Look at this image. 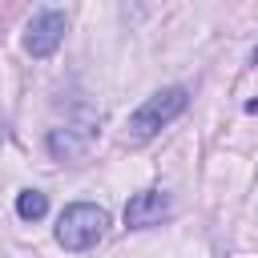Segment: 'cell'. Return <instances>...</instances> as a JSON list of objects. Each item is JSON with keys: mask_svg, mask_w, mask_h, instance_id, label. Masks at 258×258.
Wrapping results in <instances>:
<instances>
[{"mask_svg": "<svg viewBox=\"0 0 258 258\" xmlns=\"http://www.w3.org/2000/svg\"><path fill=\"white\" fill-rule=\"evenodd\" d=\"M48 153L56 161H81L85 157V137H77L73 129H48Z\"/></svg>", "mask_w": 258, "mask_h": 258, "instance_id": "cell-5", "label": "cell"}, {"mask_svg": "<svg viewBox=\"0 0 258 258\" xmlns=\"http://www.w3.org/2000/svg\"><path fill=\"white\" fill-rule=\"evenodd\" d=\"M60 40H64V12H56V8L36 12L24 28V48L32 56H52L60 48Z\"/></svg>", "mask_w": 258, "mask_h": 258, "instance_id": "cell-3", "label": "cell"}, {"mask_svg": "<svg viewBox=\"0 0 258 258\" xmlns=\"http://www.w3.org/2000/svg\"><path fill=\"white\" fill-rule=\"evenodd\" d=\"M254 64H258V48H254Z\"/></svg>", "mask_w": 258, "mask_h": 258, "instance_id": "cell-8", "label": "cell"}, {"mask_svg": "<svg viewBox=\"0 0 258 258\" xmlns=\"http://www.w3.org/2000/svg\"><path fill=\"white\" fill-rule=\"evenodd\" d=\"M105 226H109V214H105L101 206H93V202H73V206H64L60 218H56V242L77 254V250L97 246V242L105 238Z\"/></svg>", "mask_w": 258, "mask_h": 258, "instance_id": "cell-2", "label": "cell"}, {"mask_svg": "<svg viewBox=\"0 0 258 258\" xmlns=\"http://www.w3.org/2000/svg\"><path fill=\"white\" fill-rule=\"evenodd\" d=\"M185 105H189V93H185L181 85L157 89L153 97H145V101L129 113V125H125L129 141H149V137H153L157 129H165L177 113H185Z\"/></svg>", "mask_w": 258, "mask_h": 258, "instance_id": "cell-1", "label": "cell"}, {"mask_svg": "<svg viewBox=\"0 0 258 258\" xmlns=\"http://www.w3.org/2000/svg\"><path fill=\"white\" fill-rule=\"evenodd\" d=\"M246 113H258V97H254V101H246Z\"/></svg>", "mask_w": 258, "mask_h": 258, "instance_id": "cell-7", "label": "cell"}, {"mask_svg": "<svg viewBox=\"0 0 258 258\" xmlns=\"http://www.w3.org/2000/svg\"><path fill=\"white\" fill-rule=\"evenodd\" d=\"M165 218H169V198L161 189L133 194L129 206H125V226L129 230H149V226H161Z\"/></svg>", "mask_w": 258, "mask_h": 258, "instance_id": "cell-4", "label": "cell"}, {"mask_svg": "<svg viewBox=\"0 0 258 258\" xmlns=\"http://www.w3.org/2000/svg\"><path fill=\"white\" fill-rule=\"evenodd\" d=\"M44 210H48V198H44L40 189H20V194H16V214H20L24 222L44 218Z\"/></svg>", "mask_w": 258, "mask_h": 258, "instance_id": "cell-6", "label": "cell"}]
</instances>
